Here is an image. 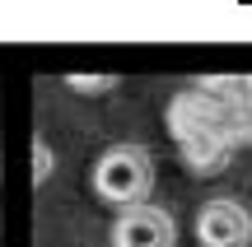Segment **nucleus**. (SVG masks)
Listing matches in <instances>:
<instances>
[{"label":"nucleus","instance_id":"obj_1","mask_svg":"<svg viewBox=\"0 0 252 247\" xmlns=\"http://www.w3.org/2000/svg\"><path fill=\"white\" fill-rule=\"evenodd\" d=\"M252 131V112L238 93H229V80H201V89H187L168 103V136L178 140L182 159L196 177H210L229 168L238 136Z\"/></svg>","mask_w":252,"mask_h":247},{"label":"nucleus","instance_id":"obj_5","mask_svg":"<svg viewBox=\"0 0 252 247\" xmlns=\"http://www.w3.org/2000/svg\"><path fill=\"white\" fill-rule=\"evenodd\" d=\"M52 168H56V154H52V145L37 136L33 140V187H42L47 177H52Z\"/></svg>","mask_w":252,"mask_h":247},{"label":"nucleus","instance_id":"obj_3","mask_svg":"<svg viewBox=\"0 0 252 247\" xmlns=\"http://www.w3.org/2000/svg\"><path fill=\"white\" fill-rule=\"evenodd\" d=\"M252 215L238 196H220L196 210V247H248Z\"/></svg>","mask_w":252,"mask_h":247},{"label":"nucleus","instance_id":"obj_4","mask_svg":"<svg viewBox=\"0 0 252 247\" xmlns=\"http://www.w3.org/2000/svg\"><path fill=\"white\" fill-rule=\"evenodd\" d=\"M173 220L159 205H131L112 224V247H173Z\"/></svg>","mask_w":252,"mask_h":247},{"label":"nucleus","instance_id":"obj_7","mask_svg":"<svg viewBox=\"0 0 252 247\" xmlns=\"http://www.w3.org/2000/svg\"><path fill=\"white\" fill-rule=\"evenodd\" d=\"M248 140H252V131H248Z\"/></svg>","mask_w":252,"mask_h":247},{"label":"nucleus","instance_id":"obj_2","mask_svg":"<svg viewBox=\"0 0 252 247\" xmlns=\"http://www.w3.org/2000/svg\"><path fill=\"white\" fill-rule=\"evenodd\" d=\"M94 192L98 201L117 205V210H131V205H150V192H154V154L145 145H108L98 159H94Z\"/></svg>","mask_w":252,"mask_h":247},{"label":"nucleus","instance_id":"obj_6","mask_svg":"<svg viewBox=\"0 0 252 247\" xmlns=\"http://www.w3.org/2000/svg\"><path fill=\"white\" fill-rule=\"evenodd\" d=\"M65 84L80 89V93H108L117 80H112V75H65Z\"/></svg>","mask_w":252,"mask_h":247}]
</instances>
